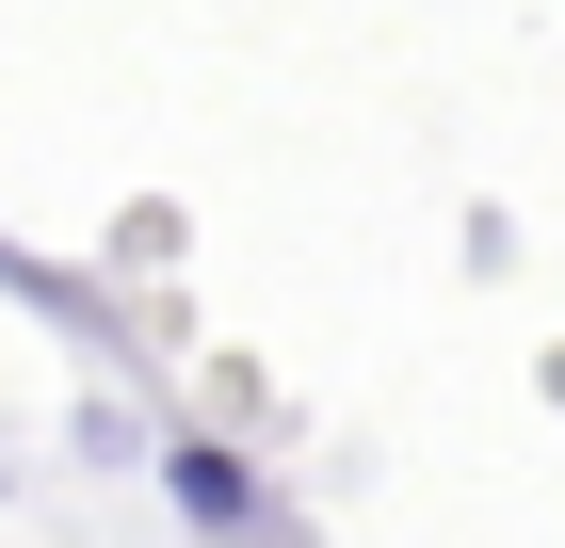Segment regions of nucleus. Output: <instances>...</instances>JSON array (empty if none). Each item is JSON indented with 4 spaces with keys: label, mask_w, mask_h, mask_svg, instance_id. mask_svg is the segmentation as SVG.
Listing matches in <instances>:
<instances>
[{
    "label": "nucleus",
    "mask_w": 565,
    "mask_h": 548,
    "mask_svg": "<svg viewBox=\"0 0 565 548\" xmlns=\"http://www.w3.org/2000/svg\"><path fill=\"white\" fill-rule=\"evenodd\" d=\"M178 516H194V533H226V548L259 533V501H243V468H226V452H178Z\"/></svg>",
    "instance_id": "nucleus-1"
}]
</instances>
